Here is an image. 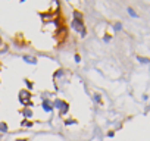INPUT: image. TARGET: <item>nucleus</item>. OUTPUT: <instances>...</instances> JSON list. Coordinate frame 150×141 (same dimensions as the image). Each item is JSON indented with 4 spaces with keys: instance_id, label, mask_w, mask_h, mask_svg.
<instances>
[{
    "instance_id": "nucleus-5",
    "label": "nucleus",
    "mask_w": 150,
    "mask_h": 141,
    "mask_svg": "<svg viewBox=\"0 0 150 141\" xmlns=\"http://www.w3.org/2000/svg\"><path fill=\"white\" fill-rule=\"evenodd\" d=\"M72 19H77V21H83V18H84V15H83V12H80V11H74L72 12Z\"/></svg>"
},
{
    "instance_id": "nucleus-15",
    "label": "nucleus",
    "mask_w": 150,
    "mask_h": 141,
    "mask_svg": "<svg viewBox=\"0 0 150 141\" xmlns=\"http://www.w3.org/2000/svg\"><path fill=\"white\" fill-rule=\"evenodd\" d=\"M110 38H112V37H110L109 34H105V35H103V41H106V43H109V41H110Z\"/></svg>"
},
{
    "instance_id": "nucleus-4",
    "label": "nucleus",
    "mask_w": 150,
    "mask_h": 141,
    "mask_svg": "<svg viewBox=\"0 0 150 141\" xmlns=\"http://www.w3.org/2000/svg\"><path fill=\"white\" fill-rule=\"evenodd\" d=\"M21 115H22L25 119H31V118L34 116L33 110H31V109H28V107H24V109H21Z\"/></svg>"
},
{
    "instance_id": "nucleus-3",
    "label": "nucleus",
    "mask_w": 150,
    "mask_h": 141,
    "mask_svg": "<svg viewBox=\"0 0 150 141\" xmlns=\"http://www.w3.org/2000/svg\"><path fill=\"white\" fill-rule=\"evenodd\" d=\"M22 60L28 65H35L37 63V57L35 56H28V54H24L22 56Z\"/></svg>"
},
{
    "instance_id": "nucleus-2",
    "label": "nucleus",
    "mask_w": 150,
    "mask_h": 141,
    "mask_svg": "<svg viewBox=\"0 0 150 141\" xmlns=\"http://www.w3.org/2000/svg\"><path fill=\"white\" fill-rule=\"evenodd\" d=\"M41 109H43L46 113H52V112H53L52 102H50V100H47V99H44V100L41 102Z\"/></svg>"
},
{
    "instance_id": "nucleus-9",
    "label": "nucleus",
    "mask_w": 150,
    "mask_h": 141,
    "mask_svg": "<svg viewBox=\"0 0 150 141\" xmlns=\"http://www.w3.org/2000/svg\"><path fill=\"white\" fill-rule=\"evenodd\" d=\"M65 125L66 126H69V125H77V121H75V119H65Z\"/></svg>"
},
{
    "instance_id": "nucleus-6",
    "label": "nucleus",
    "mask_w": 150,
    "mask_h": 141,
    "mask_svg": "<svg viewBox=\"0 0 150 141\" xmlns=\"http://www.w3.org/2000/svg\"><path fill=\"white\" fill-rule=\"evenodd\" d=\"M65 74H66V72H65V69H57L56 72L53 74V78H54V81H56V80H59V78H62Z\"/></svg>"
},
{
    "instance_id": "nucleus-14",
    "label": "nucleus",
    "mask_w": 150,
    "mask_h": 141,
    "mask_svg": "<svg viewBox=\"0 0 150 141\" xmlns=\"http://www.w3.org/2000/svg\"><path fill=\"white\" fill-rule=\"evenodd\" d=\"M128 12H129V15H131V16H134V18H137V13H135V11H134V9H131V8H128Z\"/></svg>"
},
{
    "instance_id": "nucleus-1",
    "label": "nucleus",
    "mask_w": 150,
    "mask_h": 141,
    "mask_svg": "<svg viewBox=\"0 0 150 141\" xmlns=\"http://www.w3.org/2000/svg\"><path fill=\"white\" fill-rule=\"evenodd\" d=\"M31 100H33V94H31L28 90H21V91H19V102L22 103L24 107H25L27 103L31 102Z\"/></svg>"
},
{
    "instance_id": "nucleus-12",
    "label": "nucleus",
    "mask_w": 150,
    "mask_h": 141,
    "mask_svg": "<svg viewBox=\"0 0 150 141\" xmlns=\"http://www.w3.org/2000/svg\"><path fill=\"white\" fill-rule=\"evenodd\" d=\"M113 30H115V31H121V30H122V25H121V22H116V24L113 25Z\"/></svg>"
},
{
    "instance_id": "nucleus-16",
    "label": "nucleus",
    "mask_w": 150,
    "mask_h": 141,
    "mask_svg": "<svg viewBox=\"0 0 150 141\" xmlns=\"http://www.w3.org/2000/svg\"><path fill=\"white\" fill-rule=\"evenodd\" d=\"M75 62H77V63L81 62V56H80V54H75Z\"/></svg>"
},
{
    "instance_id": "nucleus-8",
    "label": "nucleus",
    "mask_w": 150,
    "mask_h": 141,
    "mask_svg": "<svg viewBox=\"0 0 150 141\" xmlns=\"http://www.w3.org/2000/svg\"><path fill=\"white\" fill-rule=\"evenodd\" d=\"M24 82H25V85H27L28 90H33V88H34V82H33V81H30V80H24Z\"/></svg>"
},
{
    "instance_id": "nucleus-13",
    "label": "nucleus",
    "mask_w": 150,
    "mask_h": 141,
    "mask_svg": "<svg viewBox=\"0 0 150 141\" xmlns=\"http://www.w3.org/2000/svg\"><path fill=\"white\" fill-rule=\"evenodd\" d=\"M137 59H138V62H141V63H149V62H150L147 57H140V56H138Z\"/></svg>"
},
{
    "instance_id": "nucleus-18",
    "label": "nucleus",
    "mask_w": 150,
    "mask_h": 141,
    "mask_svg": "<svg viewBox=\"0 0 150 141\" xmlns=\"http://www.w3.org/2000/svg\"><path fill=\"white\" fill-rule=\"evenodd\" d=\"M16 141H28V140H27V138H24V140H22V138H18Z\"/></svg>"
},
{
    "instance_id": "nucleus-7",
    "label": "nucleus",
    "mask_w": 150,
    "mask_h": 141,
    "mask_svg": "<svg viewBox=\"0 0 150 141\" xmlns=\"http://www.w3.org/2000/svg\"><path fill=\"white\" fill-rule=\"evenodd\" d=\"M9 132V126L6 122H0V134H8Z\"/></svg>"
},
{
    "instance_id": "nucleus-10",
    "label": "nucleus",
    "mask_w": 150,
    "mask_h": 141,
    "mask_svg": "<svg viewBox=\"0 0 150 141\" xmlns=\"http://www.w3.org/2000/svg\"><path fill=\"white\" fill-rule=\"evenodd\" d=\"M21 125H22L24 128H31V126H33L34 123H33V122H28V121H25V119H24V121L21 122Z\"/></svg>"
},
{
    "instance_id": "nucleus-17",
    "label": "nucleus",
    "mask_w": 150,
    "mask_h": 141,
    "mask_svg": "<svg viewBox=\"0 0 150 141\" xmlns=\"http://www.w3.org/2000/svg\"><path fill=\"white\" fill-rule=\"evenodd\" d=\"M113 135H115V131H109L108 132V137H113Z\"/></svg>"
},
{
    "instance_id": "nucleus-11",
    "label": "nucleus",
    "mask_w": 150,
    "mask_h": 141,
    "mask_svg": "<svg viewBox=\"0 0 150 141\" xmlns=\"http://www.w3.org/2000/svg\"><path fill=\"white\" fill-rule=\"evenodd\" d=\"M93 102H94V103H100V102H102V96H100V94H94V96H93Z\"/></svg>"
}]
</instances>
